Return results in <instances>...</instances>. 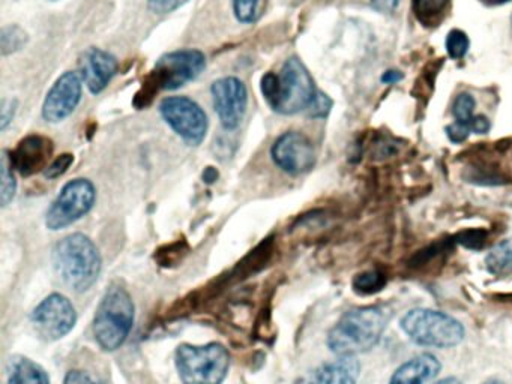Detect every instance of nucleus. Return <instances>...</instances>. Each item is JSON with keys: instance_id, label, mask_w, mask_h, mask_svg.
Returning a JSON list of instances; mask_svg holds the SVG:
<instances>
[{"instance_id": "obj_19", "label": "nucleus", "mask_w": 512, "mask_h": 384, "mask_svg": "<svg viewBox=\"0 0 512 384\" xmlns=\"http://www.w3.org/2000/svg\"><path fill=\"white\" fill-rule=\"evenodd\" d=\"M488 272L493 275L506 276L512 273V237L511 239L503 240L499 245L491 249L490 254L487 255Z\"/></svg>"}, {"instance_id": "obj_35", "label": "nucleus", "mask_w": 512, "mask_h": 384, "mask_svg": "<svg viewBox=\"0 0 512 384\" xmlns=\"http://www.w3.org/2000/svg\"><path fill=\"white\" fill-rule=\"evenodd\" d=\"M218 179V171L214 167H208L203 173V180L206 183H214Z\"/></svg>"}, {"instance_id": "obj_29", "label": "nucleus", "mask_w": 512, "mask_h": 384, "mask_svg": "<svg viewBox=\"0 0 512 384\" xmlns=\"http://www.w3.org/2000/svg\"><path fill=\"white\" fill-rule=\"evenodd\" d=\"M331 108V99H329L328 95H325V93L320 92L319 90V93H317L316 99H314L313 105H311L307 114L308 116L313 117V119H323V117L328 116Z\"/></svg>"}, {"instance_id": "obj_39", "label": "nucleus", "mask_w": 512, "mask_h": 384, "mask_svg": "<svg viewBox=\"0 0 512 384\" xmlns=\"http://www.w3.org/2000/svg\"><path fill=\"white\" fill-rule=\"evenodd\" d=\"M50 2H59V0H50Z\"/></svg>"}, {"instance_id": "obj_12", "label": "nucleus", "mask_w": 512, "mask_h": 384, "mask_svg": "<svg viewBox=\"0 0 512 384\" xmlns=\"http://www.w3.org/2000/svg\"><path fill=\"white\" fill-rule=\"evenodd\" d=\"M274 164L290 176L308 173L316 164V150L307 135L299 131H287L274 141L271 147Z\"/></svg>"}, {"instance_id": "obj_31", "label": "nucleus", "mask_w": 512, "mask_h": 384, "mask_svg": "<svg viewBox=\"0 0 512 384\" xmlns=\"http://www.w3.org/2000/svg\"><path fill=\"white\" fill-rule=\"evenodd\" d=\"M188 2L190 0H148V8L154 14L166 15L175 12L176 9L181 8Z\"/></svg>"}, {"instance_id": "obj_13", "label": "nucleus", "mask_w": 512, "mask_h": 384, "mask_svg": "<svg viewBox=\"0 0 512 384\" xmlns=\"http://www.w3.org/2000/svg\"><path fill=\"white\" fill-rule=\"evenodd\" d=\"M83 80L79 72L67 71L55 81L43 102V119L61 123L71 116L82 101Z\"/></svg>"}, {"instance_id": "obj_14", "label": "nucleus", "mask_w": 512, "mask_h": 384, "mask_svg": "<svg viewBox=\"0 0 512 384\" xmlns=\"http://www.w3.org/2000/svg\"><path fill=\"white\" fill-rule=\"evenodd\" d=\"M119 69V62L103 48L91 47L80 56L79 74L91 93L103 92Z\"/></svg>"}, {"instance_id": "obj_7", "label": "nucleus", "mask_w": 512, "mask_h": 384, "mask_svg": "<svg viewBox=\"0 0 512 384\" xmlns=\"http://www.w3.org/2000/svg\"><path fill=\"white\" fill-rule=\"evenodd\" d=\"M401 329L412 341L425 347H454L464 338V327L460 321L433 309H412L407 312L401 318Z\"/></svg>"}, {"instance_id": "obj_21", "label": "nucleus", "mask_w": 512, "mask_h": 384, "mask_svg": "<svg viewBox=\"0 0 512 384\" xmlns=\"http://www.w3.org/2000/svg\"><path fill=\"white\" fill-rule=\"evenodd\" d=\"M17 180L11 164L10 152L4 150L0 156V203L7 207L16 197Z\"/></svg>"}, {"instance_id": "obj_36", "label": "nucleus", "mask_w": 512, "mask_h": 384, "mask_svg": "<svg viewBox=\"0 0 512 384\" xmlns=\"http://www.w3.org/2000/svg\"><path fill=\"white\" fill-rule=\"evenodd\" d=\"M434 384H461V381L455 377H448V378H443V380L437 381V383H434Z\"/></svg>"}, {"instance_id": "obj_11", "label": "nucleus", "mask_w": 512, "mask_h": 384, "mask_svg": "<svg viewBox=\"0 0 512 384\" xmlns=\"http://www.w3.org/2000/svg\"><path fill=\"white\" fill-rule=\"evenodd\" d=\"M31 320L41 338L56 341L73 330L77 321L76 308L62 294H52L34 309Z\"/></svg>"}, {"instance_id": "obj_16", "label": "nucleus", "mask_w": 512, "mask_h": 384, "mask_svg": "<svg viewBox=\"0 0 512 384\" xmlns=\"http://www.w3.org/2000/svg\"><path fill=\"white\" fill-rule=\"evenodd\" d=\"M440 371V362L433 354H421L400 366L389 384H425Z\"/></svg>"}, {"instance_id": "obj_20", "label": "nucleus", "mask_w": 512, "mask_h": 384, "mask_svg": "<svg viewBox=\"0 0 512 384\" xmlns=\"http://www.w3.org/2000/svg\"><path fill=\"white\" fill-rule=\"evenodd\" d=\"M448 6L449 0H413V14L424 26H437Z\"/></svg>"}, {"instance_id": "obj_18", "label": "nucleus", "mask_w": 512, "mask_h": 384, "mask_svg": "<svg viewBox=\"0 0 512 384\" xmlns=\"http://www.w3.org/2000/svg\"><path fill=\"white\" fill-rule=\"evenodd\" d=\"M10 384H50V378L38 363L16 357L11 362Z\"/></svg>"}, {"instance_id": "obj_26", "label": "nucleus", "mask_w": 512, "mask_h": 384, "mask_svg": "<svg viewBox=\"0 0 512 384\" xmlns=\"http://www.w3.org/2000/svg\"><path fill=\"white\" fill-rule=\"evenodd\" d=\"M469 47V36H467L463 30L454 29L448 33V38H446V51H448V56L451 57V59L458 60L466 56Z\"/></svg>"}, {"instance_id": "obj_22", "label": "nucleus", "mask_w": 512, "mask_h": 384, "mask_svg": "<svg viewBox=\"0 0 512 384\" xmlns=\"http://www.w3.org/2000/svg\"><path fill=\"white\" fill-rule=\"evenodd\" d=\"M28 41L29 36L25 29H22L19 24H8L0 30V53L4 57L10 56L23 50Z\"/></svg>"}, {"instance_id": "obj_37", "label": "nucleus", "mask_w": 512, "mask_h": 384, "mask_svg": "<svg viewBox=\"0 0 512 384\" xmlns=\"http://www.w3.org/2000/svg\"><path fill=\"white\" fill-rule=\"evenodd\" d=\"M487 5H502V3L509 2V0H482Z\"/></svg>"}, {"instance_id": "obj_33", "label": "nucleus", "mask_w": 512, "mask_h": 384, "mask_svg": "<svg viewBox=\"0 0 512 384\" xmlns=\"http://www.w3.org/2000/svg\"><path fill=\"white\" fill-rule=\"evenodd\" d=\"M400 0H371V6L382 14H392L397 9Z\"/></svg>"}, {"instance_id": "obj_10", "label": "nucleus", "mask_w": 512, "mask_h": 384, "mask_svg": "<svg viewBox=\"0 0 512 384\" xmlns=\"http://www.w3.org/2000/svg\"><path fill=\"white\" fill-rule=\"evenodd\" d=\"M212 104L226 131L241 126L248 108V90L238 77L218 78L211 86Z\"/></svg>"}, {"instance_id": "obj_17", "label": "nucleus", "mask_w": 512, "mask_h": 384, "mask_svg": "<svg viewBox=\"0 0 512 384\" xmlns=\"http://www.w3.org/2000/svg\"><path fill=\"white\" fill-rule=\"evenodd\" d=\"M361 365L353 356H341L335 362L320 366L308 384H356Z\"/></svg>"}, {"instance_id": "obj_40", "label": "nucleus", "mask_w": 512, "mask_h": 384, "mask_svg": "<svg viewBox=\"0 0 512 384\" xmlns=\"http://www.w3.org/2000/svg\"><path fill=\"white\" fill-rule=\"evenodd\" d=\"M511 21H512V18H511Z\"/></svg>"}, {"instance_id": "obj_25", "label": "nucleus", "mask_w": 512, "mask_h": 384, "mask_svg": "<svg viewBox=\"0 0 512 384\" xmlns=\"http://www.w3.org/2000/svg\"><path fill=\"white\" fill-rule=\"evenodd\" d=\"M385 282V276H383L382 273L373 270V272H365L356 276V278L353 279V287H355V290L358 291V293L371 294L382 290Z\"/></svg>"}, {"instance_id": "obj_15", "label": "nucleus", "mask_w": 512, "mask_h": 384, "mask_svg": "<svg viewBox=\"0 0 512 384\" xmlns=\"http://www.w3.org/2000/svg\"><path fill=\"white\" fill-rule=\"evenodd\" d=\"M52 153V140L43 135H28L10 153L11 164L22 176H32L38 171L46 170Z\"/></svg>"}, {"instance_id": "obj_27", "label": "nucleus", "mask_w": 512, "mask_h": 384, "mask_svg": "<svg viewBox=\"0 0 512 384\" xmlns=\"http://www.w3.org/2000/svg\"><path fill=\"white\" fill-rule=\"evenodd\" d=\"M74 156L71 153H64V155L58 156L55 161H52V164L47 165L46 170H44V176L47 179H58L62 174L67 173L68 168L73 165Z\"/></svg>"}, {"instance_id": "obj_8", "label": "nucleus", "mask_w": 512, "mask_h": 384, "mask_svg": "<svg viewBox=\"0 0 512 384\" xmlns=\"http://www.w3.org/2000/svg\"><path fill=\"white\" fill-rule=\"evenodd\" d=\"M160 114L164 122L188 146H199L208 134V114L188 96H169L163 99L160 104Z\"/></svg>"}, {"instance_id": "obj_34", "label": "nucleus", "mask_w": 512, "mask_h": 384, "mask_svg": "<svg viewBox=\"0 0 512 384\" xmlns=\"http://www.w3.org/2000/svg\"><path fill=\"white\" fill-rule=\"evenodd\" d=\"M401 78H403V74L398 71H386L385 75L382 77L383 83L386 84H394L397 83V81H400Z\"/></svg>"}, {"instance_id": "obj_23", "label": "nucleus", "mask_w": 512, "mask_h": 384, "mask_svg": "<svg viewBox=\"0 0 512 384\" xmlns=\"http://www.w3.org/2000/svg\"><path fill=\"white\" fill-rule=\"evenodd\" d=\"M268 0H232L233 14L241 24H254L262 18Z\"/></svg>"}, {"instance_id": "obj_38", "label": "nucleus", "mask_w": 512, "mask_h": 384, "mask_svg": "<svg viewBox=\"0 0 512 384\" xmlns=\"http://www.w3.org/2000/svg\"><path fill=\"white\" fill-rule=\"evenodd\" d=\"M485 384H505L503 381L496 380V378H493V380H488Z\"/></svg>"}, {"instance_id": "obj_6", "label": "nucleus", "mask_w": 512, "mask_h": 384, "mask_svg": "<svg viewBox=\"0 0 512 384\" xmlns=\"http://www.w3.org/2000/svg\"><path fill=\"white\" fill-rule=\"evenodd\" d=\"M229 365V353L217 342L203 347L185 344L176 351V368L184 384H221Z\"/></svg>"}, {"instance_id": "obj_1", "label": "nucleus", "mask_w": 512, "mask_h": 384, "mask_svg": "<svg viewBox=\"0 0 512 384\" xmlns=\"http://www.w3.org/2000/svg\"><path fill=\"white\" fill-rule=\"evenodd\" d=\"M260 87L272 110L284 116L310 110L319 93L310 71L298 57H289L280 72H266Z\"/></svg>"}, {"instance_id": "obj_28", "label": "nucleus", "mask_w": 512, "mask_h": 384, "mask_svg": "<svg viewBox=\"0 0 512 384\" xmlns=\"http://www.w3.org/2000/svg\"><path fill=\"white\" fill-rule=\"evenodd\" d=\"M445 131L449 140H451L452 143L458 144L466 141L467 137L472 134L473 129L470 123L457 122V120H454L451 125L446 126Z\"/></svg>"}, {"instance_id": "obj_3", "label": "nucleus", "mask_w": 512, "mask_h": 384, "mask_svg": "<svg viewBox=\"0 0 512 384\" xmlns=\"http://www.w3.org/2000/svg\"><path fill=\"white\" fill-rule=\"evenodd\" d=\"M53 263L62 281L76 291H86L98 281L101 255L95 243L85 234L64 237L53 249Z\"/></svg>"}, {"instance_id": "obj_30", "label": "nucleus", "mask_w": 512, "mask_h": 384, "mask_svg": "<svg viewBox=\"0 0 512 384\" xmlns=\"http://www.w3.org/2000/svg\"><path fill=\"white\" fill-rule=\"evenodd\" d=\"M19 102L16 98L4 99L0 105V131H5L16 117Z\"/></svg>"}, {"instance_id": "obj_4", "label": "nucleus", "mask_w": 512, "mask_h": 384, "mask_svg": "<svg viewBox=\"0 0 512 384\" xmlns=\"http://www.w3.org/2000/svg\"><path fill=\"white\" fill-rule=\"evenodd\" d=\"M386 321L388 315L377 306L346 312L329 332V348L338 356L364 353L379 342Z\"/></svg>"}, {"instance_id": "obj_9", "label": "nucleus", "mask_w": 512, "mask_h": 384, "mask_svg": "<svg viewBox=\"0 0 512 384\" xmlns=\"http://www.w3.org/2000/svg\"><path fill=\"white\" fill-rule=\"evenodd\" d=\"M97 200V189L88 179L68 182L47 210L46 225L58 231L88 215Z\"/></svg>"}, {"instance_id": "obj_24", "label": "nucleus", "mask_w": 512, "mask_h": 384, "mask_svg": "<svg viewBox=\"0 0 512 384\" xmlns=\"http://www.w3.org/2000/svg\"><path fill=\"white\" fill-rule=\"evenodd\" d=\"M475 99L469 93H460L454 99L452 104V116L457 122L470 123L473 129V119H475Z\"/></svg>"}, {"instance_id": "obj_32", "label": "nucleus", "mask_w": 512, "mask_h": 384, "mask_svg": "<svg viewBox=\"0 0 512 384\" xmlns=\"http://www.w3.org/2000/svg\"><path fill=\"white\" fill-rule=\"evenodd\" d=\"M64 384H103L100 381L95 380L91 375L86 374L82 371H71L68 372L67 378H65Z\"/></svg>"}, {"instance_id": "obj_2", "label": "nucleus", "mask_w": 512, "mask_h": 384, "mask_svg": "<svg viewBox=\"0 0 512 384\" xmlns=\"http://www.w3.org/2000/svg\"><path fill=\"white\" fill-rule=\"evenodd\" d=\"M206 68V56L196 48L170 51L155 63L142 89L134 99L137 108L151 104L160 90H176L196 80Z\"/></svg>"}, {"instance_id": "obj_5", "label": "nucleus", "mask_w": 512, "mask_h": 384, "mask_svg": "<svg viewBox=\"0 0 512 384\" xmlns=\"http://www.w3.org/2000/svg\"><path fill=\"white\" fill-rule=\"evenodd\" d=\"M134 323V302L121 285L104 294L94 318V335L103 350L115 351L127 341Z\"/></svg>"}]
</instances>
